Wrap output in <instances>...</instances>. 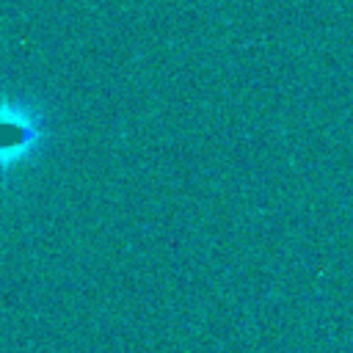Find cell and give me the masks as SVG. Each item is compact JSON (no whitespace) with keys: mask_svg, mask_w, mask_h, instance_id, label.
<instances>
[{"mask_svg":"<svg viewBox=\"0 0 353 353\" xmlns=\"http://www.w3.org/2000/svg\"><path fill=\"white\" fill-rule=\"evenodd\" d=\"M44 127L39 113L17 99H0V174L14 171L41 143Z\"/></svg>","mask_w":353,"mask_h":353,"instance_id":"1","label":"cell"}]
</instances>
